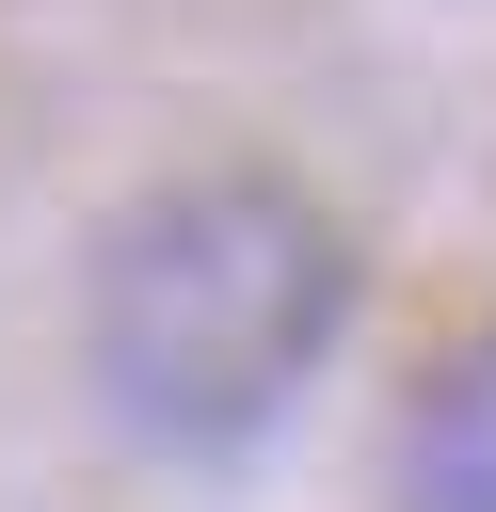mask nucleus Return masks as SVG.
Returning a JSON list of instances; mask_svg holds the SVG:
<instances>
[{
  "instance_id": "nucleus-1",
  "label": "nucleus",
  "mask_w": 496,
  "mask_h": 512,
  "mask_svg": "<svg viewBox=\"0 0 496 512\" xmlns=\"http://www.w3.org/2000/svg\"><path fill=\"white\" fill-rule=\"evenodd\" d=\"M336 336H352V240L304 176H256V160L128 192L80 256V384L128 448H176V464L256 448Z\"/></svg>"
},
{
  "instance_id": "nucleus-2",
  "label": "nucleus",
  "mask_w": 496,
  "mask_h": 512,
  "mask_svg": "<svg viewBox=\"0 0 496 512\" xmlns=\"http://www.w3.org/2000/svg\"><path fill=\"white\" fill-rule=\"evenodd\" d=\"M384 512H496V320H464L384 432Z\"/></svg>"
}]
</instances>
